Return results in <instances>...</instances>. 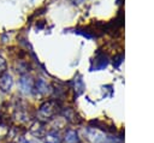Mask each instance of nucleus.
Masks as SVG:
<instances>
[{
    "label": "nucleus",
    "mask_w": 154,
    "mask_h": 143,
    "mask_svg": "<svg viewBox=\"0 0 154 143\" xmlns=\"http://www.w3.org/2000/svg\"><path fill=\"white\" fill-rule=\"evenodd\" d=\"M10 133V127L6 124H0V139L7 137Z\"/></svg>",
    "instance_id": "9b49d317"
},
{
    "label": "nucleus",
    "mask_w": 154,
    "mask_h": 143,
    "mask_svg": "<svg viewBox=\"0 0 154 143\" xmlns=\"http://www.w3.org/2000/svg\"><path fill=\"white\" fill-rule=\"evenodd\" d=\"M22 143H31V142H29V141H23Z\"/></svg>",
    "instance_id": "ddd939ff"
},
{
    "label": "nucleus",
    "mask_w": 154,
    "mask_h": 143,
    "mask_svg": "<svg viewBox=\"0 0 154 143\" xmlns=\"http://www.w3.org/2000/svg\"><path fill=\"white\" fill-rule=\"evenodd\" d=\"M13 85V79L10 73H2L0 75V90L2 93H8L12 89Z\"/></svg>",
    "instance_id": "20e7f679"
},
{
    "label": "nucleus",
    "mask_w": 154,
    "mask_h": 143,
    "mask_svg": "<svg viewBox=\"0 0 154 143\" xmlns=\"http://www.w3.org/2000/svg\"><path fill=\"white\" fill-rule=\"evenodd\" d=\"M29 131H30V133H31V135H34V136H35V137H37V138H41V137L43 136V133H45L43 125H42L40 121H35V123L30 126Z\"/></svg>",
    "instance_id": "423d86ee"
},
{
    "label": "nucleus",
    "mask_w": 154,
    "mask_h": 143,
    "mask_svg": "<svg viewBox=\"0 0 154 143\" xmlns=\"http://www.w3.org/2000/svg\"><path fill=\"white\" fill-rule=\"evenodd\" d=\"M45 141H46V143H60L61 137L58 132L52 131V132H48L47 135H45Z\"/></svg>",
    "instance_id": "6e6552de"
},
{
    "label": "nucleus",
    "mask_w": 154,
    "mask_h": 143,
    "mask_svg": "<svg viewBox=\"0 0 154 143\" xmlns=\"http://www.w3.org/2000/svg\"><path fill=\"white\" fill-rule=\"evenodd\" d=\"M55 103L53 102V101H47V102H45L43 105H41V107L38 108V111H37V117H38V119L40 120H42V121H46V120H49L53 115H54V113H55Z\"/></svg>",
    "instance_id": "f257e3e1"
},
{
    "label": "nucleus",
    "mask_w": 154,
    "mask_h": 143,
    "mask_svg": "<svg viewBox=\"0 0 154 143\" xmlns=\"http://www.w3.org/2000/svg\"><path fill=\"white\" fill-rule=\"evenodd\" d=\"M73 83H75V93H76V95L78 96V95H81V94L84 91V89H85L84 82H83L82 77L78 75V76H76V78H75Z\"/></svg>",
    "instance_id": "0eeeda50"
},
{
    "label": "nucleus",
    "mask_w": 154,
    "mask_h": 143,
    "mask_svg": "<svg viewBox=\"0 0 154 143\" xmlns=\"http://www.w3.org/2000/svg\"><path fill=\"white\" fill-rule=\"evenodd\" d=\"M65 142L66 143H78L79 142V138H78L77 132L75 130L66 131V133H65Z\"/></svg>",
    "instance_id": "1a4fd4ad"
},
{
    "label": "nucleus",
    "mask_w": 154,
    "mask_h": 143,
    "mask_svg": "<svg viewBox=\"0 0 154 143\" xmlns=\"http://www.w3.org/2000/svg\"><path fill=\"white\" fill-rule=\"evenodd\" d=\"M6 67H7L6 60L2 56H0V75H2V73L6 72Z\"/></svg>",
    "instance_id": "f8f14e48"
},
{
    "label": "nucleus",
    "mask_w": 154,
    "mask_h": 143,
    "mask_svg": "<svg viewBox=\"0 0 154 143\" xmlns=\"http://www.w3.org/2000/svg\"><path fill=\"white\" fill-rule=\"evenodd\" d=\"M95 60H96V61H95L94 67H91V71H95V70H102V68L106 67L107 64H108V60H107L106 56H100V58H96Z\"/></svg>",
    "instance_id": "9d476101"
},
{
    "label": "nucleus",
    "mask_w": 154,
    "mask_h": 143,
    "mask_svg": "<svg viewBox=\"0 0 154 143\" xmlns=\"http://www.w3.org/2000/svg\"><path fill=\"white\" fill-rule=\"evenodd\" d=\"M19 85H20V89L24 94H30L34 89V82H32V78L29 76V75H23L19 79Z\"/></svg>",
    "instance_id": "7ed1b4c3"
},
{
    "label": "nucleus",
    "mask_w": 154,
    "mask_h": 143,
    "mask_svg": "<svg viewBox=\"0 0 154 143\" xmlns=\"http://www.w3.org/2000/svg\"><path fill=\"white\" fill-rule=\"evenodd\" d=\"M87 136L91 143H109V138L106 135L95 127H89L87 130Z\"/></svg>",
    "instance_id": "f03ea898"
},
{
    "label": "nucleus",
    "mask_w": 154,
    "mask_h": 143,
    "mask_svg": "<svg viewBox=\"0 0 154 143\" xmlns=\"http://www.w3.org/2000/svg\"><path fill=\"white\" fill-rule=\"evenodd\" d=\"M35 90L37 91V94L40 95H45L47 93H49V85L47 84V82L42 78H38L35 83Z\"/></svg>",
    "instance_id": "39448f33"
}]
</instances>
